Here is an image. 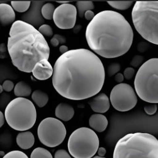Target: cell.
Listing matches in <instances>:
<instances>
[{
  "label": "cell",
  "instance_id": "bcb514c9",
  "mask_svg": "<svg viewBox=\"0 0 158 158\" xmlns=\"http://www.w3.org/2000/svg\"><path fill=\"white\" fill-rule=\"evenodd\" d=\"M2 86H1L0 85V93H2Z\"/></svg>",
  "mask_w": 158,
  "mask_h": 158
},
{
  "label": "cell",
  "instance_id": "30bf717a",
  "mask_svg": "<svg viewBox=\"0 0 158 158\" xmlns=\"http://www.w3.org/2000/svg\"><path fill=\"white\" fill-rule=\"evenodd\" d=\"M109 99L113 108L120 112L132 110L138 102L137 95L133 88L124 83H118L113 87Z\"/></svg>",
  "mask_w": 158,
  "mask_h": 158
},
{
  "label": "cell",
  "instance_id": "b9f144b4",
  "mask_svg": "<svg viewBox=\"0 0 158 158\" xmlns=\"http://www.w3.org/2000/svg\"><path fill=\"white\" fill-rule=\"evenodd\" d=\"M51 44L54 46V47H57L59 45V42L54 37H52L51 40H50Z\"/></svg>",
  "mask_w": 158,
  "mask_h": 158
},
{
  "label": "cell",
  "instance_id": "484cf974",
  "mask_svg": "<svg viewBox=\"0 0 158 158\" xmlns=\"http://www.w3.org/2000/svg\"><path fill=\"white\" fill-rule=\"evenodd\" d=\"M38 31L43 37L45 36L46 37L50 38V37H52V35H54L53 30H52L51 26H49V24H44L40 26Z\"/></svg>",
  "mask_w": 158,
  "mask_h": 158
},
{
  "label": "cell",
  "instance_id": "f6af8a7d",
  "mask_svg": "<svg viewBox=\"0 0 158 158\" xmlns=\"http://www.w3.org/2000/svg\"><path fill=\"white\" fill-rule=\"evenodd\" d=\"M91 158H105V157H100V156H93V157H92Z\"/></svg>",
  "mask_w": 158,
  "mask_h": 158
},
{
  "label": "cell",
  "instance_id": "7a4b0ae2",
  "mask_svg": "<svg viewBox=\"0 0 158 158\" xmlns=\"http://www.w3.org/2000/svg\"><path fill=\"white\" fill-rule=\"evenodd\" d=\"M89 47L100 56L114 59L125 54L130 49L134 34L125 18L113 10H103L95 15L85 32Z\"/></svg>",
  "mask_w": 158,
  "mask_h": 158
},
{
  "label": "cell",
  "instance_id": "83f0119b",
  "mask_svg": "<svg viewBox=\"0 0 158 158\" xmlns=\"http://www.w3.org/2000/svg\"><path fill=\"white\" fill-rule=\"evenodd\" d=\"M2 158H29L23 152L15 150L7 153Z\"/></svg>",
  "mask_w": 158,
  "mask_h": 158
},
{
  "label": "cell",
  "instance_id": "74e56055",
  "mask_svg": "<svg viewBox=\"0 0 158 158\" xmlns=\"http://www.w3.org/2000/svg\"><path fill=\"white\" fill-rule=\"evenodd\" d=\"M114 80L116 82H118V83H121L124 80V77L123 76V74L122 73H118L116 74L115 77H114Z\"/></svg>",
  "mask_w": 158,
  "mask_h": 158
},
{
  "label": "cell",
  "instance_id": "ac0fdd59",
  "mask_svg": "<svg viewBox=\"0 0 158 158\" xmlns=\"http://www.w3.org/2000/svg\"><path fill=\"white\" fill-rule=\"evenodd\" d=\"M16 141L21 149L27 150L33 147L35 143V138L31 131H22L18 134Z\"/></svg>",
  "mask_w": 158,
  "mask_h": 158
},
{
  "label": "cell",
  "instance_id": "e575fe53",
  "mask_svg": "<svg viewBox=\"0 0 158 158\" xmlns=\"http://www.w3.org/2000/svg\"><path fill=\"white\" fill-rule=\"evenodd\" d=\"M7 47L6 44L2 43L0 44V59H4L6 57L7 52Z\"/></svg>",
  "mask_w": 158,
  "mask_h": 158
},
{
  "label": "cell",
  "instance_id": "8d00e7d4",
  "mask_svg": "<svg viewBox=\"0 0 158 158\" xmlns=\"http://www.w3.org/2000/svg\"><path fill=\"white\" fill-rule=\"evenodd\" d=\"M53 37H54V38H56V39L57 40L59 41L60 44H61L62 45L66 43V37H64V36H63L61 35H60V34H54Z\"/></svg>",
  "mask_w": 158,
  "mask_h": 158
},
{
  "label": "cell",
  "instance_id": "603a6c76",
  "mask_svg": "<svg viewBox=\"0 0 158 158\" xmlns=\"http://www.w3.org/2000/svg\"><path fill=\"white\" fill-rule=\"evenodd\" d=\"M31 3V1H11V6L14 11L23 13L28 10Z\"/></svg>",
  "mask_w": 158,
  "mask_h": 158
},
{
  "label": "cell",
  "instance_id": "8992f818",
  "mask_svg": "<svg viewBox=\"0 0 158 158\" xmlns=\"http://www.w3.org/2000/svg\"><path fill=\"white\" fill-rule=\"evenodd\" d=\"M4 117L12 129L27 131L35 125L37 120L36 108L30 100L17 98L11 100L6 108Z\"/></svg>",
  "mask_w": 158,
  "mask_h": 158
},
{
  "label": "cell",
  "instance_id": "4316f807",
  "mask_svg": "<svg viewBox=\"0 0 158 158\" xmlns=\"http://www.w3.org/2000/svg\"><path fill=\"white\" fill-rule=\"evenodd\" d=\"M121 69V66L118 63H113L110 64L107 68V74L109 77H112L118 73Z\"/></svg>",
  "mask_w": 158,
  "mask_h": 158
},
{
  "label": "cell",
  "instance_id": "4fadbf2b",
  "mask_svg": "<svg viewBox=\"0 0 158 158\" xmlns=\"http://www.w3.org/2000/svg\"><path fill=\"white\" fill-rule=\"evenodd\" d=\"M31 73L35 79L45 80L52 76L53 68L48 60H42L35 64Z\"/></svg>",
  "mask_w": 158,
  "mask_h": 158
},
{
  "label": "cell",
  "instance_id": "5bb4252c",
  "mask_svg": "<svg viewBox=\"0 0 158 158\" xmlns=\"http://www.w3.org/2000/svg\"><path fill=\"white\" fill-rule=\"evenodd\" d=\"M91 110L98 114H103L108 111L110 107V99L105 93H100L88 102Z\"/></svg>",
  "mask_w": 158,
  "mask_h": 158
},
{
  "label": "cell",
  "instance_id": "f1b7e54d",
  "mask_svg": "<svg viewBox=\"0 0 158 158\" xmlns=\"http://www.w3.org/2000/svg\"><path fill=\"white\" fill-rule=\"evenodd\" d=\"M135 74V69L133 68L128 67L124 70L123 76L124 77V79L126 80H131L133 79Z\"/></svg>",
  "mask_w": 158,
  "mask_h": 158
},
{
  "label": "cell",
  "instance_id": "44dd1931",
  "mask_svg": "<svg viewBox=\"0 0 158 158\" xmlns=\"http://www.w3.org/2000/svg\"><path fill=\"white\" fill-rule=\"evenodd\" d=\"M76 6L80 18H83L86 11L92 10L94 9V4L93 1H77Z\"/></svg>",
  "mask_w": 158,
  "mask_h": 158
},
{
  "label": "cell",
  "instance_id": "7bdbcfd3",
  "mask_svg": "<svg viewBox=\"0 0 158 158\" xmlns=\"http://www.w3.org/2000/svg\"><path fill=\"white\" fill-rule=\"evenodd\" d=\"M4 121H5V117L4 114L0 111V128H1L4 123Z\"/></svg>",
  "mask_w": 158,
  "mask_h": 158
},
{
  "label": "cell",
  "instance_id": "52a82bcc",
  "mask_svg": "<svg viewBox=\"0 0 158 158\" xmlns=\"http://www.w3.org/2000/svg\"><path fill=\"white\" fill-rule=\"evenodd\" d=\"M134 85L136 94L142 100L151 103L158 102V59L147 60L136 73Z\"/></svg>",
  "mask_w": 158,
  "mask_h": 158
},
{
  "label": "cell",
  "instance_id": "ffe728a7",
  "mask_svg": "<svg viewBox=\"0 0 158 158\" xmlns=\"http://www.w3.org/2000/svg\"><path fill=\"white\" fill-rule=\"evenodd\" d=\"M32 99L39 108H43L48 103L49 96L45 92L37 89L32 93Z\"/></svg>",
  "mask_w": 158,
  "mask_h": 158
},
{
  "label": "cell",
  "instance_id": "f35d334b",
  "mask_svg": "<svg viewBox=\"0 0 158 158\" xmlns=\"http://www.w3.org/2000/svg\"><path fill=\"white\" fill-rule=\"evenodd\" d=\"M97 152H98L99 156L104 157V156L106 153V148H105L104 147H99Z\"/></svg>",
  "mask_w": 158,
  "mask_h": 158
},
{
  "label": "cell",
  "instance_id": "d590c367",
  "mask_svg": "<svg viewBox=\"0 0 158 158\" xmlns=\"http://www.w3.org/2000/svg\"><path fill=\"white\" fill-rule=\"evenodd\" d=\"M95 15H96L95 14L92 10H88L84 14V17H85V19L87 21H91L94 19Z\"/></svg>",
  "mask_w": 158,
  "mask_h": 158
},
{
  "label": "cell",
  "instance_id": "60d3db41",
  "mask_svg": "<svg viewBox=\"0 0 158 158\" xmlns=\"http://www.w3.org/2000/svg\"><path fill=\"white\" fill-rule=\"evenodd\" d=\"M59 51L63 54L68 51V47L66 45H61L59 48Z\"/></svg>",
  "mask_w": 158,
  "mask_h": 158
},
{
  "label": "cell",
  "instance_id": "d6986e66",
  "mask_svg": "<svg viewBox=\"0 0 158 158\" xmlns=\"http://www.w3.org/2000/svg\"><path fill=\"white\" fill-rule=\"evenodd\" d=\"M14 89V94L18 98L29 96L32 93V89L30 85L23 81L18 82Z\"/></svg>",
  "mask_w": 158,
  "mask_h": 158
},
{
  "label": "cell",
  "instance_id": "cb8c5ba5",
  "mask_svg": "<svg viewBox=\"0 0 158 158\" xmlns=\"http://www.w3.org/2000/svg\"><path fill=\"white\" fill-rule=\"evenodd\" d=\"M31 158H53L51 153L46 149L41 147L35 148L31 155Z\"/></svg>",
  "mask_w": 158,
  "mask_h": 158
},
{
  "label": "cell",
  "instance_id": "f546056e",
  "mask_svg": "<svg viewBox=\"0 0 158 158\" xmlns=\"http://www.w3.org/2000/svg\"><path fill=\"white\" fill-rule=\"evenodd\" d=\"M144 111L148 115H153L157 111V105L155 103H153L152 105H147L144 107Z\"/></svg>",
  "mask_w": 158,
  "mask_h": 158
},
{
  "label": "cell",
  "instance_id": "2e32d148",
  "mask_svg": "<svg viewBox=\"0 0 158 158\" xmlns=\"http://www.w3.org/2000/svg\"><path fill=\"white\" fill-rule=\"evenodd\" d=\"M108 124V119L102 114H94L91 116L89 119L90 127L99 133L104 131L106 129Z\"/></svg>",
  "mask_w": 158,
  "mask_h": 158
},
{
  "label": "cell",
  "instance_id": "9c48e42d",
  "mask_svg": "<svg viewBox=\"0 0 158 158\" xmlns=\"http://www.w3.org/2000/svg\"><path fill=\"white\" fill-rule=\"evenodd\" d=\"M37 135L44 145L54 148L60 145L66 136L65 126L57 118H47L40 123Z\"/></svg>",
  "mask_w": 158,
  "mask_h": 158
},
{
  "label": "cell",
  "instance_id": "4dcf8cb0",
  "mask_svg": "<svg viewBox=\"0 0 158 158\" xmlns=\"http://www.w3.org/2000/svg\"><path fill=\"white\" fill-rule=\"evenodd\" d=\"M2 88L6 92H10L14 88V83L10 80H6L3 82Z\"/></svg>",
  "mask_w": 158,
  "mask_h": 158
},
{
  "label": "cell",
  "instance_id": "ab89813d",
  "mask_svg": "<svg viewBox=\"0 0 158 158\" xmlns=\"http://www.w3.org/2000/svg\"><path fill=\"white\" fill-rule=\"evenodd\" d=\"M81 28H82V26H81V25H80V24L75 25V26H74V27L73 28V32H74V34H78L79 32L81 31Z\"/></svg>",
  "mask_w": 158,
  "mask_h": 158
},
{
  "label": "cell",
  "instance_id": "7c38bea8",
  "mask_svg": "<svg viewBox=\"0 0 158 158\" xmlns=\"http://www.w3.org/2000/svg\"><path fill=\"white\" fill-rule=\"evenodd\" d=\"M44 4H45L44 1H31L27 12L21 17V21L32 25L35 28L44 24V19L41 13V9Z\"/></svg>",
  "mask_w": 158,
  "mask_h": 158
},
{
  "label": "cell",
  "instance_id": "1f68e13d",
  "mask_svg": "<svg viewBox=\"0 0 158 158\" xmlns=\"http://www.w3.org/2000/svg\"><path fill=\"white\" fill-rule=\"evenodd\" d=\"M143 61V57L140 55H136L130 61V64L131 66L136 68L139 66Z\"/></svg>",
  "mask_w": 158,
  "mask_h": 158
},
{
  "label": "cell",
  "instance_id": "d4e9b609",
  "mask_svg": "<svg viewBox=\"0 0 158 158\" xmlns=\"http://www.w3.org/2000/svg\"><path fill=\"white\" fill-rule=\"evenodd\" d=\"M107 2L114 9L124 10L129 9L134 3V1H108Z\"/></svg>",
  "mask_w": 158,
  "mask_h": 158
},
{
  "label": "cell",
  "instance_id": "3957f363",
  "mask_svg": "<svg viewBox=\"0 0 158 158\" xmlns=\"http://www.w3.org/2000/svg\"><path fill=\"white\" fill-rule=\"evenodd\" d=\"M7 47L12 64L26 73H31L40 60H48L50 55V48L44 37L37 29L21 20L12 24Z\"/></svg>",
  "mask_w": 158,
  "mask_h": 158
},
{
  "label": "cell",
  "instance_id": "e0dca14e",
  "mask_svg": "<svg viewBox=\"0 0 158 158\" xmlns=\"http://www.w3.org/2000/svg\"><path fill=\"white\" fill-rule=\"evenodd\" d=\"M55 114L57 118L67 122L74 117V109L69 104L60 103L56 108Z\"/></svg>",
  "mask_w": 158,
  "mask_h": 158
},
{
  "label": "cell",
  "instance_id": "5b68a950",
  "mask_svg": "<svg viewBox=\"0 0 158 158\" xmlns=\"http://www.w3.org/2000/svg\"><path fill=\"white\" fill-rule=\"evenodd\" d=\"M131 16L139 34L148 42L158 44V1H136Z\"/></svg>",
  "mask_w": 158,
  "mask_h": 158
},
{
  "label": "cell",
  "instance_id": "9a60e30c",
  "mask_svg": "<svg viewBox=\"0 0 158 158\" xmlns=\"http://www.w3.org/2000/svg\"><path fill=\"white\" fill-rule=\"evenodd\" d=\"M15 13L10 4L7 3L0 4V24L7 26L13 24L15 20Z\"/></svg>",
  "mask_w": 158,
  "mask_h": 158
},
{
  "label": "cell",
  "instance_id": "7402d4cb",
  "mask_svg": "<svg viewBox=\"0 0 158 158\" xmlns=\"http://www.w3.org/2000/svg\"><path fill=\"white\" fill-rule=\"evenodd\" d=\"M55 9V6L52 3L46 2L44 4L41 9V13L43 18L46 20H52Z\"/></svg>",
  "mask_w": 158,
  "mask_h": 158
},
{
  "label": "cell",
  "instance_id": "d6a6232c",
  "mask_svg": "<svg viewBox=\"0 0 158 158\" xmlns=\"http://www.w3.org/2000/svg\"><path fill=\"white\" fill-rule=\"evenodd\" d=\"M150 46L148 43L145 42V41H141L139 42L137 46V49L139 52H144L147 51L149 48Z\"/></svg>",
  "mask_w": 158,
  "mask_h": 158
},
{
  "label": "cell",
  "instance_id": "277c9868",
  "mask_svg": "<svg viewBox=\"0 0 158 158\" xmlns=\"http://www.w3.org/2000/svg\"><path fill=\"white\" fill-rule=\"evenodd\" d=\"M113 158H158V140L149 133H130L120 139Z\"/></svg>",
  "mask_w": 158,
  "mask_h": 158
},
{
  "label": "cell",
  "instance_id": "6da1fadb",
  "mask_svg": "<svg viewBox=\"0 0 158 158\" xmlns=\"http://www.w3.org/2000/svg\"><path fill=\"white\" fill-rule=\"evenodd\" d=\"M105 71L99 57L86 49L68 51L56 60L52 85L66 99L80 100L98 94L102 89Z\"/></svg>",
  "mask_w": 158,
  "mask_h": 158
},
{
  "label": "cell",
  "instance_id": "ee69618b",
  "mask_svg": "<svg viewBox=\"0 0 158 158\" xmlns=\"http://www.w3.org/2000/svg\"><path fill=\"white\" fill-rule=\"evenodd\" d=\"M71 1H57V2L60 3L61 4H68Z\"/></svg>",
  "mask_w": 158,
  "mask_h": 158
},
{
  "label": "cell",
  "instance_id": "ba28073f",
  "mask_svg": "<svg viewBox=\"0 0 158 158\" xmlns=\"http://www.w3.org/2000/svg\"><path fill=\"white\" fill-rule=\"evenodd\" d=\"M99 147L97 134L87 127L77 128L68 139V151L74 158H91L97 153Z\"/></svg>",
  "mask_w": 158,
  "mask_h": 158
},
{
  "label": "cell",
  "instance_id": "836d02e7",
  "mask_svg": "<svg viewBox=\"0 0 158 158\" xmlns=\"http://www.w3.org/2000/svg\"><path fill=\"white\" fill-rule=\"evenodd\" d=\"M54 158H72L70 156V155L68 153V152L65 150H57L55 155Z\"/></svg>",
  "mask_w": 158,
  "mask_h": 158
},
{
  "label": "cell",
  "instance_id": "8fae6325",
  "mask_svg": "<svg viewBox=\"0 0 158 158\" xmlns=\"http://www.w3.org/2000/svg\"><path fill=\"white\" fill-rule=\"evenodd\" d=\"M77 11L76 7L69 3L61 4L53 15V20L57 27L61 29H73L76 25Z\"/></svg>",
  "mask_w": 158,
  "mask_h": 158
}]
</instances>
